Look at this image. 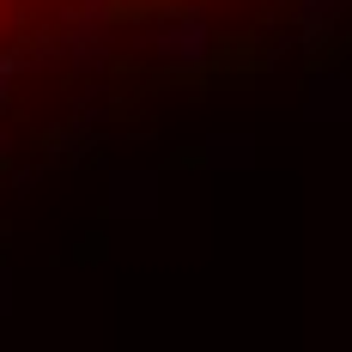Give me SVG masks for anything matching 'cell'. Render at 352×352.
Listing matches in <instances>:
<instances>
[{
  "instance_id": "1",
  "label": "cell",
  "mask_w": 352,
  "mask_h": 352,
  "mask_svg": "<svg viewBox=\"0 0 352 352\" xmlns=\"http://www.w3.org/2000/svg\"><path fill=\"white\" fill-rule=\"evenodd\" d=\"M116 6H207V0H116Z\"/></svg>"
},
{
  "instance_id": "2",
  "label": "cell",
  "mask_w": 352,
  "mask_h": 352,
  "mask_svg": "<svg viewBox=\"0 0 352 352\" xmlns=\"http://www.w3.org/2000/svg\"><path fill=\"white\" fill-rule=\"evenodd\" d=\"M6 6H12V0H0V36H6Z\"/></svg>"
}]
</instances>
